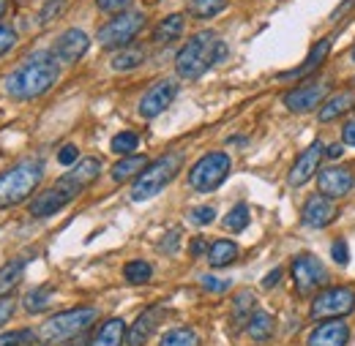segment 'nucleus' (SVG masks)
Returning a JSON list of instances; mask_svg holds the SVG:
<instances>
[{
	"instance_id": "nucleus-53",
	"label": "nucleus",
	"mask_w": 355,
	"mask_h": 346,
	"mask_svg": "<svg viewBox=\"0 0 355 346\" xmlns=\"http://www.w3.org/2000/svg\"><path fill=\"white\" fill-rule=\"evenodd\" d=\"M353 60H355V46H353Z\"/></svg>"
},
{
	"instance_id": "nucleus-51",
	"label": "nucleus",
	"mask_w": 355,
	"mask_h": 346,
	"mask_svg": "<svg viewBox=\"0 0 355 346\" xmlns=\"http://www.w3.org/2000/svg\"><path fill=\"white\" fill-rule=\"evenodd\" d=\"M6 8H8V0H0V17L6 14Z\"/></svg>"
},
{
	"instance_id": "nucleus-22",
	"label": "nucleus",
	"mask_w": 355,
	"mask_h": 346,
	"mask_svg": "<svg viewBox=\"0 0 355 346\" xmlns=\"http://www.w3.org/2000/svg\"><path fill=\"white\" fill-rule=\"evenodd\" d=\"M126 333H129V330H126V322L118 319V316H112V319H107V322L98 327V333L93 336L90 346H123Z\"/></svg>"
},
{
	"instance_id": "nucleus-29",
	"label": "nucleus",
	"mask_w": 355,
	"mask_h": 346,
	"mask_svg": "<svg viewBox=\"0 0 355 346\" xmlns=\"http://www.w3.org/2000/svg\"><path fill=\"white\" fill-rule=\"evenodd\" d=\"M145 63V52L139 49V46H123V49H118L115 55H112V60H110V66H112V71H134V69H139Z\"/></svg>"
},
{
	"instance_id": "nucleus-4",
	"label": "nucleus",
	"mask_w": 355,
	"mask_h": 346,
	"mask_svg": "<svg viewBox=\"0 0 355 346\" xmlns=\"http://www.w3.org/2000/svg\"><path fill=\"white\" fill-rule=\"evenodd\" d=\"M180 170H183V153H180V150L164 153L162 158L150 161L142 172L134 177L132 199L134 202H148V199L159 197V194L175 180Z\"/></svg>"
},
{
	"instance_id": "nucleus-44",
	"label": "nucleus",
	"mask_w": 355,
	"mask_h": 346,
	"mask_svg": "<svg viewBox=\"0 0 355 346\" xmlns=\"http://www.w3.org/2000/svg\"><path fill=\"white\" fill-rule=\"evenodd\" d=\"M58 161H60L63 167L77 164V161H80V150H77V145H63V147L58 150Z\"/></svg>"
},
{
	"instance_id": "nucleus-25",
	"label": "nucleus",
	"mask_w": 355,
	"mask_h": 346,
	"mask_svg": "<svg viewBox=\"0 0 355 346\" xmlns=\"http://www.w3.org/2000/svg\"><path fill=\"white\" fill-rule=\"evenodd\" d=\"M25 264H28V257H17V260L6 262L0 267V300L22 281V273H25Z\"/></svg>"
},
{
	"instance_id": "nucleus-1",
	"label": "nucleus",
	"mask_w": 355,
	"mask_h": 346,
	"mask_svg": "<svg viewBox=\"0 0 355 346\" xmlns=\"http://www.w3.org/2000/svg\"><path fill=\"white\" fill-rule=\"evenodd\" d=\"M60 77V60L55 57V52H33L28 55L8 77H6V93L17 101H33L39 95H44L49 87L58 82Z\"/></svg>"
},
{
	"instance_id": "nucleus-34",
	"label": "nucleus",
	"mask_w": 355,
	"mask_h": 346,
	"mask_svg": "<svg viewBox=\"0 0 355 346\" xmlns=\"http://www.w3.org/2000/svg\"><path fill=\"white\" fill-rule=\"evenodd\" d=\"M249 218H252V213H249V205H235L227 216H224V229H230V232H243L246 226H249Z\"/></svg>"
},
{
	"instance_id": "nucleus-42",
	"label": "nucleus",
	"mask_w": 355,
	"mask_h": 346,
	"mask_svg": "<svg viewBox=\"0 0 355 346\" xmlns=\"http://www.w3.org/2000/svg\"><path fill=\"white\" fill-rule=\"evenodd\" d=\"M134 0H96V8L104 11V14H121V11H129Z\"/></svg>"
},
{
	"instance_id": "nucleus-43",
	"label": "nucleus",
	"mask_w": 355,
	"mask_h": 346,
	"mask_svg": "<svg viewBox=\"0 0 355 346\" xmlns=\"http://www.w3.org/2000/svg\"><path fill=\"white\" fill-rule=\"evenodd\" d=\"M200 284H202V289H205V292H214V295H219V292H227V289H230V281H224V278H214V275H202V278H200Z\"/></svg>"
},
{
	"instance_id": "nucleus-31",
	"label": "nucleus",
	"mask_w": 355,
	"mask_h": 346,
	"mask_svg": "<svg viewBox=\"0 0 355 346\" xmlns=\"http://www.w3.org/2000/svg\"><path fill=\"white\" fill-rule=\"evenodd\" d=\"M227 0H189V11L197 19H214L216 14H222Z\"/></svg>"
},
{
	"instance_id": "nucleus-40",
	"label": "nucleus",
	"mask_w": 355,
	"mask_h": 346,
	"mask_svg": "<svg viewBox=\"0 0 355 346\" xmlns=\"http://www.w3.org/2000/svg\"><path fill=\"white\" fill-rule=\"evenodd\" d=\"M178 248H180V229H170V232L162 237L159 251H162V254H167V257H173Z\"/></svg>"
},
{
	"instance_id": "nucleus-32",
	"label": "nucleus",
	"mask_w": 355,
	"mask_h": 346,
	"mask_svg": "<svg viewBox=\"0 0 355 346\" xmlns=\"http://www.w3.org/2000/svg\"><path fill=\"white\" fill-rule=\"evenodd\" d=\"M159 346H200V338L191 327H175V330L162 336Z\"/></svg>"
},
{
	"instance_id": "nucleus-16",
	"label": "nucleus",
	"mask_w": 355,
	"mask_h": 346,
	"mask_svg": "<svg viewBox=\"0 0 355 346\" xmlns=\"http://www.w3.org/2000/svg\"><path fill=\"white\" fill-rule=\"evenodd\" d=\"M334 218H336V205L325 194L309 197L306 205H304V210H301V224L306 229H325L328 224H334Z\"/></svg>"
},
{
	"instance_id": "nucleus-37",
	"label": "nucleus",
	"mask_w": 355,
	"mask_h": 346,
	"mask_svg": "<svg viewBox=\"0 0 355 346\" xmlns=\"http://www.w3.org/2000/svg\"><path fill=\"white\" fill-rule=\"evenodd\" d=\"M214 218H216V210L211 205H200V208H191L189 210V221L194 226H208V224H214Z\"/></svg>"
},
{
	"instance_id": "nucleus-8",
	"label": "nucleus",
	"mask_w": 355,
	"mask_h": 346,
	"mask_svg": "<svg viewBox=\"0 0 355 346\" xmlns=\"http://www.w3.org/2000/svg\"><path fill=\"white\" fill-rule=\"evenodd\" d=\"M355 311V289L353 286H331L322 289L311 300V319H342Z\"/></svg>"
},
{
	"instance_id": "nucleus-27",
	"label": "nucleus",
	"mask_w": 355,
	"mask_h": 346,
	"mask_svg": "<svg viewBox=\"0 0 355 346\" xmlns=\"http://www.w3.org/2000/svg\"><path fill=\"white\" fill-rule=\"evenodd\" d=\"M148 167V158L145 156H123L115 167H112V183H126V180H132V177H137V174L142 172Z\"/></svg>"
},
{
	"instance_id": "nucleus-30",
	"label": "nucleus",
	"mask_w": 355,
	"mask_h": 346,
	"mask_svg": "<svg viewBox=\"0 0 355 346\" xmlns=\"http://www.w3.org/2000/svg\"><path fill=\"white\" fill-rule=\"evenodd\" d=\"M52 295H55V289H52L49 284H46V286H36V289H31V292L25 295L22 305H25L28 313H42V311H46L49 303H52Z\"/></svg>"
},
{
	"instance_id": "nucleus-49",
	"label": "nucleus",
	"mask_w": 355,
	"mask_h": 346,
	"mask_svg": "<svg viewBox=\"0 0 355 346\" xmlns=\"http://www.w3.org/2000/svg\"><path fill=\"white\" fill-rule=\"evenodd\" d=\"M342 153H345V147H342V142H336V145H331V147H325V156H328V158H342Z\"/></svg>"
},
{
	"instance_id": "nucleus-28",
	"label": "nucleus",
	"mask_w": 355,
	"mask_h": 346,
	"mask_svg": "<svg viewBox=\"0 0 355 346\" xmlns=\"http://www.w3.org/2000/svg\"><path fill=\"white\" fill-rule=\"evenodd\" d=\"M238 260V246L235 240H214L211 248H208V264L211 267H227Z\"/></svg>"
},
{
	"instance_id": "nucleus-2",
	"label": "nucleus",
	"mask_w": 355,
	"mask_h": 346,
	"mask_svg": "<svg viewBox=\"0 0 355 346\" xmlns=\"http://www.w3.org/2000/svg\"><path fill=\"white\" fill-rule=\"evenodd\" d=\"M227 57V44L214 30H200L180 46L175 55V71L180 80H200L208 69Z\"/></svg>"
},
{
	"instance_id": "nucleus-18",
	"label": "nucleus",
	"mask_w": 355,
	"mask_h": 346,
	"mask_svg": "<svg viewBox=\"0 0 355 346\" xmlns=\"http://www.w3.org/2000/svg\"><path fill=\"white\" fill-rule=\"evenodd\" d=\"M350 341V327L342 322V319H328V322H320L314 330H311L309 346H347Z\"/></svg>"
},
{
	"instance_id": "nucleus-38",
	"label": "nucleus",
	"mask_w": 355,
	"mask_h": 346,
	"mask_svg": "<svg viewBox=\"0 0 355 346\" xmlns=\"http://www.w3.org/2000/svg\"><path fill=\"white\" fill-rule=\"evenodd\" d=\"M63 8H66V0H46L42 14H39V25H49L52 19H58L63 14Z\"/></svg>"
},
{
	"instance_id": "nucleus-19",
	"label": "nucleus",
	"mask_w": 355,
	"mask_h": 346,
	"mask_svg": "<svg viewBox=\"0 0 355 346\" xmlns=\"http://www.w3.org/2000/svg\"><path fill=\"white\" fill-rule=\"evenodd\" d=\"M328 52H331V39H320V42L311 46V52L306 55V60H304L298 69L279 74V80H304V77H309V74H314V71H317V69L325 63Z\"/></svg>"
},
{
	"instance_id": "nucleus-47",
	"label": "nucleus",
	"mask_w": 355,
	"mask_h": 346,
	"mask_svg": "<svg viewBox=\"0 0 355 346\" xmlns=\"http://www.w3.org/2000/svg\"><path fill=\"white\" fill-rule=\"evenodd\" d=\"M279 278H282V270L276 267V270H270L266 278H263V286H266V289H273V286L279 284Z\"/></svg>"
},
{
	"instance_id": "nucleus-21",
	"label": "nucleus",
	"mask_w": 355,
	"mask_h": 346,
	"mask_svg": "<svg viewBox=\"0 0 355 346\" xmlns=\"http://www.w3.org/2000/svg\"><path fill=\"white\" fill-rule=\"evenodd\" d=\"M66 205H69V199L52 185V188H46L44 194H39V197L31 202V216L49 218V216H55V213H60Z\"/></svg>"
},
{
	"instance_id": "nucleus-14",
	"label": "nucleus",
	"mask_w": 355,
	"mask_h": 346,
	"mask_svg": "<svg viewBox=\"0 0 355 346\" xmlns=\"http://www.w3.org/2000/svg\"><path fill=\"white\" fill-rule=\"evenodd\" d=\"M355 185V174L350 167H325L317 174V188L320 194L331 197V199H342L353 191Z\"/></svg>"
},
{
	"instance_id": "nucleus-24",
	"label": "nucleus",
	"mask_w": 355,
	"mask_h": 346,
	"mask_svg": "<svg viewBox=\"0 0 355 346\" xmlns=\"http://www.w3.org/2000/svg\"><path fill=\"white\" fill-rule=\"evenodd\" d=\"M273 330H276V322H273V316L266 313V311H254L252 319H249V325H246L249 338L257 341V344L270 341V338H273Z\"/></svg>"
},
{
	"instance_id": "nucleus-45",
	"label": "nucleus",
	"mask_w": 355,
	"mask_h": 346,
	"mask_svg": "<svg viewBox=\"0 0 355 346\" xmlns=\"http://www.w3.org/2000/svg\"><path fill=\"white\" fill-rule=\"evenodd\" d=\"M14 316V300H0V327Z\"/></svg>"
},
{
	"instance_id": "nucleus-13",
	"label": "nucleus",
	"mask_w": 355,
	"mask_h": 346,
	"mask_svg": "<svg viewBox=\"0 0 355 346\" xmlns=\"http://www.w3.org/2000/svg\"><path fill=\"white\" fill-rule=\"evenodd\" d=\"M88 49H90L88 33L80 30V28H69L66 33H60V36L55 39V46H52V52H55V57L60 60V66H74L77 60L85 57Z\"/></svg>"
},
{
	"instance_id": "nucleus-7",
	"label": "nucleus",
	"mask_w": 355,
	"mask_h": 346,
	"mask_svg": "<svg viewBox=\"0 0 355 346\" xmlns=\"http://www.w3.org/2000/svg\"><path fill=\"white\" fill-rule=\"evenodd\" d=\"M232 170V158L230 153L222 150H214V153H205L191 170H189V185L200 194H208V191H216L227 180V174Z\"/></svg>"
},
{
	"instance_id": "nucleus-10",
	"label": "nucleus",
	"mask_w": 355,
	"mask_h": 346,
	"mask_svg": "<svg viewBox=\"0 0 355 346\" xmlns=\"http://www.w3.org/2000/svg\"><path fill=\"white\" fill-rule=\"evenodd\" d=\"M325 95H328V85L320 80H311L306 85H298L290 93H284V107L295 115H309L317 107H322Z\"/></svg>"
},
{
	"instance_id": "nucleus-46",
	"label": "nucleus",
	"mask_w": 355,
	"mask_h": 346,
	"mask_svg": "<svg viewBox=\"0 0 355 346\" xmlns=\"http://www.w3.org/2000/svg\"><path fill=\"white\" fill-rule=\"evenodd\" d=\"M208 248H211V246L205 243V237H194V240H191V257H200V254L208 251Z\"/></svg>"
},
{
	"instance_id": "nucleus-5",
	"label": "nucleus",
	"mask_w": 355,
	"mask_h": 346,
	"mask_svg": "<svg viewBox=\"0 0 355 346\" xmlns=\"http://www.w3.org/2000/svg\"><path fill=\"white\" fill-rule=\"evenodd\" d=\"M96 319H98V311H96L93 305H80V308L55 313L52 319H46L44 325H42L39 338L46 341V344L69 341V338H74V336H83Z\"/></svg>"
},
{
	"instance_id": "nucleus-26",
	"label": "nucleus",
	"mask_w": 355,
	"mask_h": 346,
	"mask_svg": "<svg viewBox=\"0 0 355 346\" xmlns=\"http://www.w3.org/2000/svg\"><path fill=\"white\" fill-rule=\"evenodd\" d=\"M254 305H257V300H254V295L249 289H243V292L235 295V300H232V325H235V330H241V327L249 325V319L254 313Z\"/></svg>"
},
{
	"instance_id": "nucleus-15",
	"label": "nucleus",
	"mask_w": 355,
	"mask_h": 346,
	"mask_svg": "<svg viewBox=\"0 0 355 346\" xmlns=\"http://www.w3.org/2000/svg\"><path fill=\"white\" fill-rule=\"evenodd\" d=\"M322 156H325V145L322 142H314L309 145L301 156H298V161L293 164V170L287 174V183L290 185H306L314 174L320 172V161H322Z\"/></svg>"
},
{
	"instance_id": "nucleus-50",
	"label": "nucleus",
	"mask_w": 355,
	"mask_h": 346,
	"mask_svg": "<svg viewBox=\"0 0 355 346\" xmlns=\"http://www.w3.org/2000/svg\"><path fill=\"white\" fill-rule=\"evenodd\" d=\"M350 6H355V0H347V3H345V6H339V8H336V11H334V14H331V19H336V17H339V14H345V11H347V8H350Z\"/></svg>"
},
{
	"instance_id": "nucleus-12",
	"label": "nucleus",
	"mask_w": 355,
	"mask_h": 346,
	"mask_svg": "<svg viewBox=\"0 0 355 346\" xmlns=\"http://www.w3.org/2000/svg\"><path fill=\"white\" fill-rule=\"evenodd\" d=\"M175 95H178L175 80H159L156 85L139 98V107H137V109H139V118H145V120L159 118V115L173 104Z\"/></svg>"
},
{
	"instance_id": "nucleus-17",
	"label": "nucleus",
	"mask_w": 355,
	"mask_h": 346,
	"mask_svg": "<svg viewBox=\"0 0 355 346\" xmlns=\"http://www.w3.org/2000/svg\"><path fill=\"white\" fill-rule=\"evenodd\" d=\"M164 313H167V311H164L162 305H150L148 311H142V313L137 316V322L129 327V333H126L129 346H145L148 344V338H150V336L156 333V327L162 325Z\"/></svg>"
},
{
	"instance_id": "nucleus-39",
	"label": "nucleus",
	"mask_w": 355,
	"mask_h": 346,
	"mask_svg": "<svg viewBox=\"0 0 355 346\" xmlns=\"http://www.w3.org/2000/svg\"><path fill=\"white\" fill-rule=\"evenodd\" d=\"M14 46H17V30L11 25H3L0 22V57L8 55Z\"/></svg>"
},
{
	"instance_id": "nucleus-41",
	"label": "nucleus",
	"mask_w": 355,
	"mask_h": 346,
	"mask_svg": "<svg viewBox=\"0 0 355 346\" xmlns=\"http://www.w3.org/2000/svg\"><path fill=\"white\" fill-rule=\"evenodd\" d=\"M331 260L336 262L339 267H347L350 264V246H347V240H336L331 246Z\"/></svg>"
},
{
	"instance_id": "nucleus-33",
	"label": "nucleus",
	"mask_w": 355,
	"mask_h": 346,
	"mask_svg": "<svg viewBox=\"0 0 355 346\" xmlns=\"http://www.w3.org/2000/svg\"><path fill=\"white\" fill-rule=\"evenodd\" d=\"M123 278L129 284H148L153 278V267L142 260H132L126 267H123Z\"/></svg>"
},
{
	"instance_id": "nucleus-11",
	"label": "nucleus",
	"mask_w": 355,
	"mask_h": 346,
	"mask_svg": "<svg viewBox=\"0 0 355 346\" xmlns=\"http://www.w3.org/2000/svg\"><path fill=\"white\" fill-rule=\"evenodd\" d=\"M293 281H295V292L298 295H309L314 289H320V284L325 281V267L322 262L311 254H298L293 260Z\"/></svg>"
},
{
	"instance_id": "nucleus-20",
	"label": "nucleus",
	"mask_w": 355,
	"mask_h": 346,
	"mask_svg": "<svg viewBox=\"0 0 355 346\" xmlns=\"http://www.w3.org/2000/svg\"><path fill=\"white\" fill-rule=\"evenodd\" d=\"M353 107H355L353 90L336 93V95H331V98L322 101V107H320V123H334V120H339L342 115H347Z\"/></svg>"
},
{
	"instance_id": "nucleus-9",
	"label": "nucleus",
	"mask_w": 355,
	"mask_h": 346,
	"mask_svg": "<svg viewBox=\"0 0 355 346\" xmlns=\"http://www.w3.org/2000/svg\"><path fill=\"white\" fill-rule=\"evenodd\" d=\"M98 174H101V161H98V158H80L69 172L55 183V188H58L69 202H74L88 185L96 183Z\"/></svg>"
},
{
	"instance_id": "nucleus-23",
	"label": "nucleus",
	"mask_w": 355,
	"mask_h": 346,
	"mask_svg": "<svg viewBox=\"0 0 355 346\" xmlns=\"http://www.w3.org/2000/svg\"><path fill=\"white\" fill-rule=\"evenodd\" d=\"M183 30H186V17L183 14H170L153 28V42L162 44V46L164 44H175L183 36Z\"/></svg>"
},
{
	"instance_id": "nucleus-3",
	"label": "nucleus",
	"mask_w": 355,
	"mask_h": 346,
	"mask_svg": "<svg viewBox=\"0 0 355 346\" xmlns=\"http://www.w3.org/2000/svg\"><path fill=\"white\" fill-rule=\"evenodd\" d=\"M44 177V164L39 158H25L6 172H0V208H14L22 205L33 191L39 188Z\"/></svg>"
},
{
	"instance_id": "nucleus-48",
	"label": "nucleus",
	"mask_w": 355,
	"mask_h": 346,
	"mask_svg": "<svg viewBox=\"0 0 355 346\" xmlns=\"http://www.w3.org/2000/svg\"><path fill=\"white\" fill-rule=\"evenodd\" d=\"M342 139H345V145H353L355 147V120H350L345 131H342Z\"/></svg>"
},
{
	"instance_id": "nucleus-36",
	"label": "nucleus",
	"mask_w": 355,
	"mask_h": 346,
	"mask_svg": "<svg viewBox=\"0 0 355 346\" xmlns=\"http://www.w3.org/2000/svg\"><path fill=\"white\" fill-rule=\"evenodd\" d=\"M36 341L33 330H17V333H3L0 336V346H25Z\"/></svg>"
},
{
	"instance_id": "nucleus-52",
	"label": "nucleus",
	"mask_w": 355,
	"mask_h": 346,
	"mask_svg": "<svg viewBox=\"0 0 355 346\" xmlns=\"http://www.w3.org/2000/svg\"><path fill=\"white\" fill-rule=\"evenodd\" d=\"M83 344H85V341H83V338H80V341H74V344H71V346H83Z\"/></svg>"
},
{
	"instance_id": "nucleus-35",
	"label": "nucleus",
	"mask_w": 355,
	"mask_h": 346,
	"mask_svg": "<svg viewBox=\"0 0 355 346\" xmlns=\"http://www.w3.org/2000/svg\"><path fill=\"white\" fill-rule=\"evenodd\" d=\"M137 145H139V136H137L134 131H121V134L112 136V142H110L112 153H121V156H132L134 150H137Z\"/></svg>"
},
{
	"instance_id": "nucleus-6",
	"label": "nucleus",
	"mask_w": 355,
	"mask_h": 346,
	"mask_svg": "<svg viewBox=\"0 0 355 346\" xmlns=\"http://www.w3.org/2000/svg\"><path fill=\"white\" fill-rule=\"evenodd\" d=\"M142 28H145V14L129 8V11H121V14H112V19L98 28L96 42L101 49H123L139 36Z\"/></svg>"
}]
</instances>
